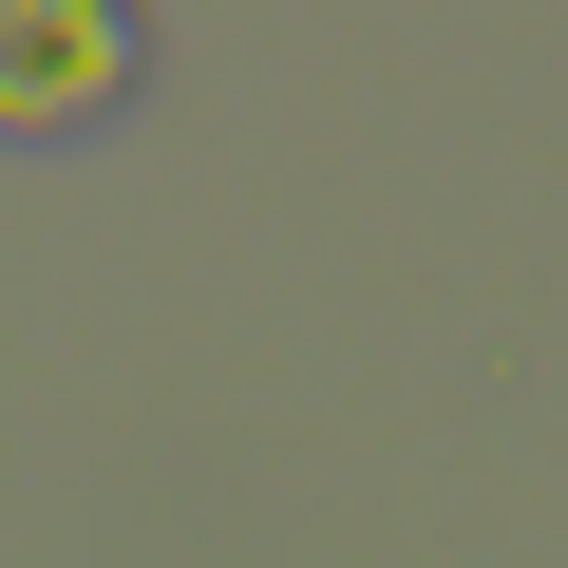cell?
<instances>
[{
  "label": "cell",
  "instance_id": "cell-1",
  "mask_svg": "<svg viewBox=\"0 0 568 568\" xmlns=\"http://www.w3.org/2000/svg\"><path fill=\"white\" fill-rule=\"evenodd\" d=\"M114 77H133L114 0H0V114H95Z\"/></svg>",
  "mask_w": 568,
  "mask_h": 568
}]
</instances>
